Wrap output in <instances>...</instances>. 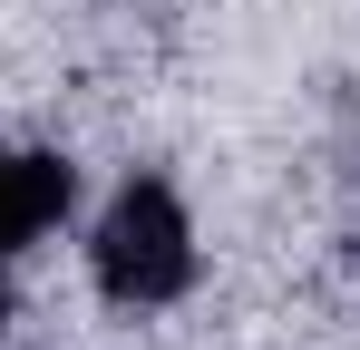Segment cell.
<instances>
[{
    "instance_id": "1",
    "label": "cell",
    "mask_w": 360,
    "mask_h": 350,
    "mask_svg": "<svg viewBox=\"0 0 360 350\" xmlns=\"http://www.w3.org/2000/svg\"><path fill=\"white\" fill-rule=\"evenodd\" d=\"M88 273L127 311H156V302H176L195 283V224H185V205H176L166 175H127L117 195H108V214L88 233Z\"/></svg>"
},
{
    "instance_id": "2",
    "label": "cell",
    "mask_w": 360,
    "mask_h": 350,
    "mask_svg": "<svg viewBox=\"0 0 360 350\" xmlns=\"http://www.w3.org/2000/svg\"><path fill=\"white\" fill-rule=\"evenodd\" d=\"M78 205V166L49 156V146H0V263L20 243H39L49 224H68Z\"/></svg>"
},
{
    "instance_id": "3",
    "label": "cell",
    "mask_w": 360,
    "mask_h": 350,
    "mask_svg": "<svg viewBox=\"0 0 360 350\" xmlns=\"http://www.w3.org/2000/svg\"><path fill=\"white\" fill-rule=\"evenodd\" d=\"M0 311H10V283H0Z\"/></svg>"
}]
</instances>
